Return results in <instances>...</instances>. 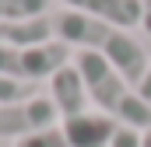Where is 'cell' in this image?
<instances>
[{
  "mask_svg": "<svg viewBox=\"0 0 151 147\" xmlns=\"http://www.w3.org/2000/svg\"><path fill=\"white\" fill-rule=\"evenodd\" d=\"M49 21H53V39H60L67 46H77V49L99 53L134 88L144 81V74L151 67V53H148V46L141 39H134L127 28L99 21V18H88V14H77V11H67V7L49 14Z\"/></svg>",
  "mask_w": 151,
  "mask_h": 147,
  "instance_id": "obj_1",
  "label": "cell"
},
{
  "mask_svg": "<svg viewBox=\"0 0 151 147\" xmlns=\"http://www.w3.org/2000/svg\"><path fill=\"white\" fill-rule=\"evenodd\" d=\"M74 67L84 77V88L91 95V105L106 116H113L119 126L130 130H151V105L141 98V91L116 70L109 60H102L91 49H77Z\"/></svg>",
  "mask_w": 151,
  "mask_h": 147,
  "instance_id": "obj_2",
  "label": "cell"
},
{
  "mask_svg": "<svg viewBox=\"0 0 151 147\" xmlns=\"http://www.w3.org/2000/svg\"><path fill=\"white\" fill-rule=\"evenodd\" d=\"M74 56H70V46L60 42V39H49L42 46H0V77H14V81H49L60 67H67Z\"/></svg>",
  "mask_w": 151,
  "mask_h": 147,
  "instance_id": "obj_3",
  "label": "cell"
},
{
  "mask_svg": "<svg viewBox=\"0 0 151 147\" xmlns=\"http://www.w3.org/2000/svg\"><path fill=\"white\" fill-rule=\"evenodd\" d=\"M60 116L56 105L49 102V95H35L32 102H18V105H4L0 102V140H18L32 130L53 126Z\"/></svg>",
  "mask_w": 151,
  "mask_h": 147,
  "instance_id": "obj_4",
  "label": "cell"
},
{
  "mask_svg": "<svg viewBox=\"0 0 151 147\" xmlns=\"http://www.w3.org/2000/svg\"><path fill=\"white\" fill-rule=\"evenodd\" d=\"M49 102L56 105V116L60 119H74V116L91 112V95L84 88V77L77 74L74 60L49 77Z\"/></svg>",
  "mask_w": 151,
  "mask_h": 147,
  "instance_id": "obj_5",
  "label": "cell"
},
{
  "mask_svg": "<svg viewBox=\"0 0 151 147\" xmlns=\"http://www.w3.org/2000/svg\"><path fill=\"white\" fill-rule=\"evenodd\" d=\"M60 126H63L70 147H113L116 133H119V123L99 109L74 116V119H60Z\"/></svg>",
  "mask_w": 151,
  "mask_h": 147,
  "instance_id": "obj_6",
  "label": "cell"
},
{
  "mask_svg": "<svg viewBox=\"0 0 151 147\" xmlns=\"http://www.w3.org/2000/svg\"><path fill=\"white\" fill-rule=\"evenodd\" d=\"M60 4L67 11H77V14H88V18L119 25L127 32L144 21V4L141 0H60Z\"/></svg>",
  "mask_w": 151,
  "mask_h": 147,
  "instance_id": "obj_7",
  "label": "cell"
},
{
  "mask_svg": "<svg viewBox=\"0 0 151 147\" xmlns=\"http://www.w3.org/2000/svg\"><path fill=\"white\" fill-rule=\"evenodd\" d=\"M53 39V21L49 14L42 18H28V21H0V46H42Z\"/></svg>",
  "mask_w": 151,
  "mask_h": 147,
  "instance_id": "obj_8",
  "label": "cell"
},
{
  "mask_svg": "<svg viewBox=\"0 0 151 147\" xmlns=\"http://www.w3.org/2000/svg\"><path fill=\"white\" fill-rule=\"evenodd\" d=\"M49 0H0V21H28L42 18Z\"/></svg>",
  "mask_w": 151,
  "mask_h": 147,
  "instance_id": "obj_9",
  "label": "cell"
},
{
  "mask_svg": "<svg viewBox=\"0 0 151 147\" xmlns=\"http://www.w3.org/2000/svg\"><path fill=\"white\" fill-rule=\"evenodd\" d=\"M14 147H70V144H67L63 126H60V123H53V126H42V130H32V133L18 137Z\"/></svg>",
  "mask_w": 151,
  "mask_h": 147,
  "instance_id": "obj_10",
  "label": "cell"
},
{
  "mask_svg": "<svg viewBox=\"0 0 151 147\" xmlns=\"http://www.w3.org/2000/svg\"><path fill=\"white\" fill-rule=\"evenodd\" d=\"M35 95H39V84H28V81H14V77H0V102H4V105L32 102Z\"/></svg>",
  "mask_w": 151,
  "mask_h": 147,
  "instance_id": "obj_11",
  "label": "cell"
},
{
  "mask_svg": "<svg viewBox=\"0 0 151 147\" xmlns=\"http://www.w3.org/2000/svg\"><path fill=\"white\" fill-rule=\"evenodd\" d=\"M113 147H141V130H130V126H119Z\"/></svg>",
  "mask_w": 151,
  "mask_h": 147,
  "instance_id": "obj_12",
  "label": "cell"
},
{
  "mask_svg": "<svg viewBox=\"0 0 151 147\" xmlns=\"http://www.w3.org/2000/svg\"><path fill=\"white\" fill-rule=\"evenodd\" d=\"M137 91H141V98H144V102L151 105V67H148V74H144V81L137 84Z\"/></svg>",
  "mask_w": 151,
  "mask_h": 147,
  "instance_id": "obj_13",
  "label": "cell"
},
{
  "mask_svg": "<svg viewBox=\"0 0 151 147\" xmlns=\"http://www.w3.org/2000/svg\"><path fill=\"white\" fill-rule=\"evenodd\" d=\"M141 4H144V21H141V28L151 35V0H141Z\"/></svg>",
  "mask_w": 151,
  "mask_h": 147,
  "instance_id": "obj_14",
  "label": "cell"
},
{
  "mask_svg": "<svg viewBox=\"0 0 151 147\" xmlns=\"http://www.w3.org/2000/svg\"><path fill=\"white\" fill-rule=\"evenodd\" d=\"M141 147H151V130H144V133H141Z\"/></svg>",
  "mask_w": 151,
  "mask_h": 147,
  "instance_id": "obj_15",
  "label": "cell"
}]
</instances>
